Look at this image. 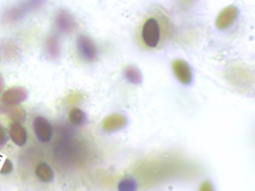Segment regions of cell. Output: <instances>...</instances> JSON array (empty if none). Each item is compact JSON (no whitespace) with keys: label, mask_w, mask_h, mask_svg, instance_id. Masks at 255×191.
Segmentation results:
<instances>
[{"label":"cell","mask_w":255,"mask_h":191,"mask_svg":"<svg viewBox=\"0 0 255 191\" xmlns=\"http://www.w3.org/2000/svg\"><path fill=\"white\" fill-rule=\"evenodd\" d=\"M172 23L168 13L162 7L149 10L143 17L137 31V43L145 50H158L171 37Z\"/></svg>","instance_id":"obj_1"},{"label":"cell","mask_w":255,"mask_h":191,"mask_svg":"<svg viewBox=\"0 0 255 191\" xmlns=\"http://www.w3.org/2000/svg\"><path fill=\"white\" fill-rule=\"evenodd\" d=\"M77 49L80 58L86 62H93L98 59L96 45L88 36L80 35L77 40Z\"/></svg>","instance_id":"obj_2"},{"label":"cell","mask_w":255,"mask_h":191,"mask_svg":"<svg viewBox=\"0 0 255 191\" xmlns=\"http://www.w3.org/2000/svg\"><path fill=\"white\" fill-rule=\"evenodd\" d=\"M34 132L41 143H49L53 138V128L50 122L43 116H37L33 121Z\"/></svg>","instance_id":"obj_3"},{"label":"cell","mask_w":255,"mask_h":191,"mask_svg":"<svg viewBox=\"0 0 255 191\" xmlns=\"http://www.w3.org/2000/svg\"><path fill=\"white\" fill-rule=\"evenodd\" d=\"M26 89L20 87H14L7 90L1 97V101L5 105H17L23 102L27 98Z\"/></svg>","instance_id":"obj_4"},{"label":"cell","mask_w":255,"mask_h":191,"mask_svg":"<svg viewBox=\"0 0 255 191\" xmlns=\"http://www.w3.org/2000/svg\"><path fill=\"white\" fill-rule=\"evenodd\" d=\"M177 79L184 85H189L192 80V73L187 62L182 59H175L171 64Z\"/></svg>","instance_id":"obj_5"},{"label":"cell","mask_w":255,"mask_h":191,"mask_svg":"<svg viewBox=\"0 0 255 191\" xmlns=\"http://www.w3.org/2000/svg\"><path fill=\"white\" fill-rule=\"evenodd\" d=\"M8 136L11 138V141L16 146L23 147L27 143L28 134L26 128L21 124L12 123L10 126Z\"/></svg>","instance_id":"obj_6"},{"label":"cell","mask_w":255,"mask_h":191,"mask_svg":"<svg viewBox=\"0 0 255 191\" xmlns=\"http://www.w3.org/2000/svg\"><path fill=\"white\" fill-rule=\"evenodd\" d=\"M238 14V9L234 5L228 6L219 13L216 19V25L219 29L229 26Z\"/></svg>","instance_id":"obj_7"},{"label":"cell","mask_w":255,"mask_h":191,"mask_svg":"<svg viewBox=\"0 0 255 191\" xmlns=\"http://www.w3.org/2000/svg\"><path fill=\"white\" fill-rule=\"evenodd\" d=\"M35 175L38 180L42 183H50L55 179L54 170L46 162H40L35 166Z\"/></svg>","instance_id":"obj_8"},{"label":"cell","mask_w":255,"mask_h":191,"mask_svg":"<svg viewBox=\"0 0 255 191\" xmlns=\"http://www.w3.org/2000/svg\"><path fill=\"white\" fill-rule=\"evenodd\" d=\"M56 24L60 32L68 33L74 29L75 22L74 18L66 10L59 12L56 18Z\"/></svg>","instance_id":"obj_9"},{"label":"cell","mask_w":255,"mask_h":191,"mask_svg":"<svg viewBox=\"0 0 255 191\" xmlns=\"http://www.w3.org/2000/svg\"><path fill=\"white\" fill-rule=\"evenodd\" d=\"M127 123V119L122 114L110 115L103 122V128L107 131H114L120 129Z\"/></svg>","instance_id":"obj_10"},{"label":"cell","mask_w":255,"mask_h":191,"mask_svg":"<svg viewBox=\"0 0 255 191\" xmlns=\"http://www.w3.org/2000/svg\"><path fill=\"white\" fill-rule=\"evenodd\" d=\"M68 119L73 125L80 126L86 122V115L81 109L74 107L68 113Z\"/></svg>","instance_id":"obj_11"},{"label":"cell","mask_w":255,"mask_h":191,"mask_svg":"<svg viewBox=\"0 0 255 191\" xmlns=\"http://www.w3.org/2000/svg\"><path fill=\"white\" fill-rule=\"evenodd\" d=\"M125 75L126 79L133 85H138L142 81L141 72L134 66H128L125 68Z\"/></svg>","instance_id":"obj_12"},{"label":"cell","mask_w":255,"mask_h":191,"mask_svg":"<svg viewBox=\"0 0 255 191\" xmlns=\"http://www.w3.org/2000/svg\"><path fill=\"white\" fill-rule=\"evenodd\" d=\"M35 6L36 5L35 4L34 5L27 4V5L19 6V7L11 9L10 11L7 12V16H8L7 19H11V20H14V19H20L22 16H24L25 13H28L32 7H35Z\"/></svg>","instance_id":"obj_13"},{"label":"cell","mask_w":255,"mask_h":191,"mask_svg":"<svg viewBox=\"0 0 255 191\" xmlns=\"http://www.w3.org/2000/svg\"><path fill=\"white\" fill-rule=\"evenodd\" d=\"M47 49L48 53L53 57L59 55L60 52V46H59V41L57 39L54 37H50L47 41Z\"/></svg>","instance_id":"obj_14"},{"label":"cell","mask_w":255,"mask_h":191,"mask_svg":"<svg viewBox=\"0 0 255 191\" xmlns=\"http://www.w3.org/2000/svg\"><path fill=\"white\" fill-rule=\"evenodd\" d=\"M10 118L14 121V123L21 124L26 120V111L20 107H17L11 110Z\"/></svg>","instance_id":"obj_15"},{"label":"cell","mask_w":255,"mask_h":191,"mask_svg":"<svg viewBox=\"0 0 255 191\" xmlns=\"http://www.w3.org/2000/svg\"><path fill=\"white\" fill-rule=\"evenodd\" d=\"M13 171H14V164L11 160L6 158L1 167L0 174L2 176H8L11 174Z\"/></svg>","instance_id":"obj_16"},{"label":"cell","mask_w":255,"mask_h":191,"mask_svg":"<svg viewBox=\"0 0 255 191\" xmlns=\"http://www.w3.org/2000/svg\"><path fill=\"white\" fill-rule=\"evenodd\" d=\"M8 131L2 125L0 124V147H3L8 143Z\"/></svg>","instance_id":"obj_17"},{"label":"cell","mask_w":255,"mask_h":191,"mask_svg":"<svg viewBox=\"0 0 255 191\" xmlns=\"http://www.w3.org/2000/svg\"><path fill=\"white\" fill-rule=\"evenodd\" d=\"M198 191H216L214 185L210 180H205L200 185Z\"/></svg>","instance_id":"obj_18"},{"label":"cell","mask_w":255,"mask_h":191,"mask_svg":"<svg viewBox=\"0 0 255 191\" xmlns=\"http://www.w3.org/2000/svg\"><path fill=\"white\" fill-rule=\"evenodd\" d=\"M2 88H3V79H2V76L0 74V92L2 91Z\"/></svg>","instance_id":"obj_19"}]
</instances>
